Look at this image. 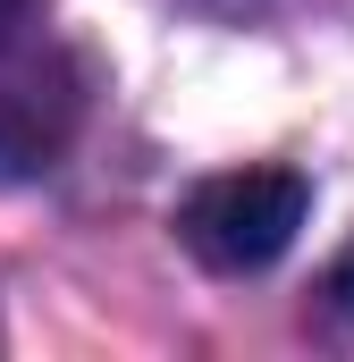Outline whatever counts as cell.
<instances>
[{"instance_id":"1","label":"cell","mask_w":354,"mask_h":362,"mask_svg":"<svg viewBox=\"0 0 354 362\" xmlns=\"http://www.w3.org/2000/svg\"><path fill=\"white\" fill-rule=\"evenodd\" d=\"M304 211H312V185L295 169H228V177H202L185 194L177 236L194 245V262L245 278V270H270L295 245Z\"/></svg>"}]
</instances>
